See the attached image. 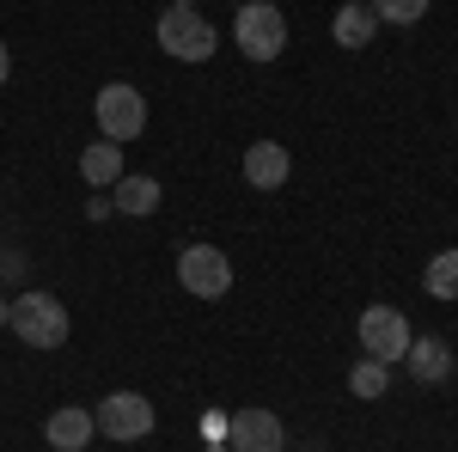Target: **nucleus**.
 <instances>
[{
	"mask_svg": "<svg viewBox=\"0 0 458 452\" xmlns=\"http://www.w3.org/2000/svg\"><path fill=\"white\" fill-rule=\"evenodd\" d=\"M379 25H422L428 19V0H367Z\"/></svg>",
	"mask_w": 458,
	"mask_h": 452,
	"instance_id": "obj_17",
	"label": "nucleus"
},
{
	"mask_svg": "<svg viewBox=\"0 0 458 452\" xmlns=\"http://www.w3.org/2000/svg\"><path fill=\"white\" fill-rule=\"evenodd\" d=\"M92 422H98V434H105V440H123V447H129V440H147L159 416H153L147 391H110L105 404L92 410Z\"/></svg>",
	"mask_w": 458,
	"mask_h": 452,
	"instance_id": "obj_6",
	"label": "nucleus"
},
{
	"mask_svg": "<svg viewBox=\"0 0 458 452\" xmlns=\"http://www.w3.org/2000/svg\"><path fill=\"white\" fill-rule=\"evenodd\" d=\"M6 330H13L25 348H62L73 324H68V306H62L55 294L37 287V294H19V300L6 306Z\"/></svg>",
	"mask_w": 458,
	"mask_h": 452,
	"instance_id": "obj_1",
	"label": "nucleus"
},
{
	"mask_svg": "<svg viewBox=\"0 0 458 452\" xmlns=\"http://www.w3.org/2000/svg\"><path fill=\"white\" fill-rule=\"evenodd\" d=\"M354 337H360V348L373 354V361H386V367H397L403 354H410V318L397 312V306H367L360 312V324H354Z\"/></svg>",
	"mask_w": 458,
	"mask_h": 452,
	"instance_id": "obj_5",
	"label": "nucleus"
},
{
	"mask_svg": "<svg viewBox=\"0 0 458 452\" xmlns=\"http://www.w3.org/2000/svg\"><path fill=\"white\" fill-rule=\"evenodd\" d=\"M386 385H391V367H386V361H373V354H360V361L349 367V391L360 397V404L386 397Z\"/></svg>",
	"mask_w": 458,
	"mask_h": 452,
	"instance_id": "obj_15",
	"label": "nucleus"
},
{
	"mask_svg": "<svg viewBox=\"0 0 458 452\" xmlns=\"http://www.w3.org/2000/svg\"><path fill=\"white\" fill-rule=\"evenodd\" d=\"M165 202V190H159V177H135V172H123L116 183H110V209L116 214H135V220H147V214Z\"/></svg>",
	"mask_w": 458,
	"mask_h": 452,
	"instance_id": "obj_11",
	"label": "nucleus"
},
{
	"mask_svg": "<svg viewBox=\"0 0 458 452\" xmlns=\"http://www.w3.org/2000/svg\"><path fill=\"white\" fill-rule=\"evenodd\" d=\"M226 31H233L245 62H276L287 49V19H282V6H269V0H239V19Z\"/></svg>",
	"mask_w": 458,
	"mask_h": 452,
	"instance_id": "obj_2",
	"label": "nucleus"
},
{
	"mask_svg": "<svg viewBox=\"0 0 458 452\" xmlns=\"http://www.w3.org/2000/svg\"><path fill=\"white\" fill-rule=\"evenodd\" d=\"M80 177H86L92 190H110V183L123 177V147H116V141H92V147L80 153Z\"/></svg>",
	"mask_w": 458,
	"mask_h": 452,
	"instance_id": "obj_14",
	"label": "nucleus"
},
{
	"mask_svg": "<svg viewBox=\"0 0 458 452\" xmlns=\"http://www.w3.org/2000/svg\"><path fill=\"white\" fill-rule=\"evenodd\" d=\"M220 452H233V447H220Z\"/></svg>",
	"mask_w": 458,
	"mask_h": 452,
	"instance_id": "obj_22",
	"label": "nucleus"
},
{
	"mask_svg": "<svg viewBox=\"0 0 458 452\" xmlns=\"http://www.w3.org/2000/svg\"><path fill=\"white\" fill-rule=\"evenodd\" d=\"M282 452H287V447H282Z\"/></svg>",
	"mask_w": 458,
	"mask_h": 452,
	"instance_id": "obj_23",
	"label": "nucleus"
},
{
	"mask_svg": "<svg viewBox=\"0 0 458 452\" xmlns=\"http://www.w3.org/2000/svg\"><path fill=\"white\" fill-rule=\"evenodd\" d=\"M6 80H13V49L0 43V86H6Z\"/></svg>",
	"mask_w": 458,
	"mask_h": 452,
	"instance_id": "obj_19",
	"label": "nucleus"
},
{
	"mask_svg": "<svg viewBox=\"0 0 458 452\" xmlns=\"http://www.w3.org/2000/svg\"><path fill=\"white\" fill-rule=\"evenodd\" d=\"M330 37H336L343 49H367V43L379 37V19H373V6H367V0H349V6H336V19H330Z\"/></svg>",
	"mask_w": 458,
	"mask_h": 452,
	"instance_id": "obj_13",
	"label": "nucleus"
},
{
	"mask_svg": "<svg viewBox=\"0 0 458 452\" xmlns=\"http://www.w3.org/2000/svg\"><path fill=\"white\" fill-rule=\"evenodd\" d=\"M110 214H116V209H110V196H98V190H92V202H86V220H110Z\"/></svg>",
	"mask_w": 458,
	"mask_h": 452,
	"instance_id": "obj_18",
	"label": "nucleus"
},
{
	"mask_svg": "<svg viewBox=\"0 0 458 452\" xmlns=\"http://www.w3.org/2000/svg\"><path fill=\"white\" fill-rule=\"evenodd\" d=\"M422 287L434 300H458V251H440L434 263L422 269Z\"/></svg>",
	"mask_w": 458,
	"mask_h": 452,
	"instance_id": "obj_16",
	"label": "nucleus"
},
{
	"mask_svg": "<svg viewBox=\"0 0 458 452\" xmlns=\"http://www.w3.org/2000/svg\"><path fill=\"white\" fill-rule=\"evenodd\" d=\"M153 37H159V49H165L172 62H208L214 49H220V31L202 19V6H165L159 25H153Z\"/></svg>",
	"mask_w": 458,
	"mask_h": 452,
	"instance_id": "obj_3",
	"label": "nucleus"
},
{
	"mask_svg": "<svg viewBox=\"0 0 458 452\" xmlns=\"http://www.w3.org/2000/svg\"><path fill=\"white\" fill-rule=\"evenodd\" d=\"M293 177V159H287L282 141H250L245 147V183L250 190H282Z\"/></svg>",
	"mask_w": 458,
	"mask_h": 452,
	"instance_id": "obj_9",
	"label": "nucleus"
},
{
	"mask_svg": "<svg viewBox=\"0 0 458 452\" xmlns=\"http://www.w3.org/2000/svg\"><path fill=\"white\" fill-rule=\"evenodd\" d=\"M92 116H98V135L116 141V147H123V141H135V135H147V98H141V86H129V80L98 86Z\"/></svg>",
	"mask_w": 458,
	"mask_h": 452,
	"instance_id": "obj_4",
	"label": "nucleus"
},
{
	"mask_svg": "<svg viewBox=\"0 0 458 452\" xmlns=\"http://www.w3.org/2000/svg\"><path fill=\"white\" fill-rule=\"evenodd\" d=\"M177 281H183V294H196V300H220V294L233 287V263H226V251H214V244H183V251H177Z\"/></svg>",
	"mask_w": 458,
	"mask_h": 452,
	"instance_id": "obj_7",
	"label": "nucleus"
},
{
	"mask_svg": "<svg viewBox=\"0 0 458 452\" xmlns=\"http://www.w3.org/2000/svg\"><path fill=\"white\" fill-rule=\"evenodd\" d=\"M172 6H202V0H172Z\"/></svg>",
	"mask_w": 458,
	"mask_h": 452,
	"instance_id": "obj_21",
	"label": "nucleus"
},
{
	"mask_svg": "<svg viewBox=\"0 0 458 452\" xmlns=\"http://www.w3.org/2000/svg\"><path fill=\"white\" fill-rule=\"evenodd\" d=\"M6 306H13V300H0V324H6Z\"/></svg>",
	"mask_w": 458,
	"mask_h": 452,
	"instance_id": "obj_20",
	"label": "nucleus"
},
{
	"mask_svg": "<svg viewBox=\"0 0 458 452\" xmlns=\"http://www.w3.org/2000/svg\"><path fill=\"white\" fill-rule=\"evenodd\" d=\"M403 367L416 373L422 385H446L453 373V348L440 343V337H410V354H403Z\"/></svg>",
	"mask_w": 458,
	"mask_h": 452,
	"instance_id": "obj_12",
	"label": "nucleus"
},
{
	"mask_svg": "<svg viewBox=\"0 0 458 452\" xmlns=\"http://www.w3.org/2000/svg\"><path fill=\"white\" fill-rule=\"evenodd\" d=\"M92 434H98V422H92V410H80V404H68V410H55V416L43 422V440L55 452H86Z\"/></svg>",
	"mask_w": 458,
	"mask_h": 452,
	"instance_id": "obj_10",
	"label": "nucleus"
},
{
	"mask_svg": "<svg viewBox=\"0 0 458 452\" xmlns=\"http://www.w3.org/2000/svg\"><path fill=\"white\" fill-rule=\"evenodd\" d=\"M226 447L233 452H282L287 447V428L276 410H263V404H250L239 416H226Z\"/></svg>",
	"mask_w": 458,
	"mask_h": 452,
	"instance_id": "obj_8",
	"label": "nucleus"
}]
</instances>
